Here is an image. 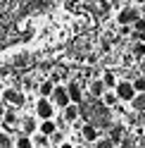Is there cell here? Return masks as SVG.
<instances>
[{"label": "cell", "instance_id": "cell-11", "mask_svg": "<svg viewBox=\"0 0 145 148\" xmlns=\"http://www.w3.org/2000/svg\"><path fill=\"white\" fill-rule=\"evenodd\" d=\"M131 105H133L136 112H145V93H138V96L131 100Z\"/></svg>", "mask_w": 145, "mask_h": 148}, {"label": "cell", "instance_id": "cell-3", "mask_svg": "<svg viewBox=\"0 0 145 148\" xmlns=\"http://www.w3.org/2000/svg\"><path fill=\"white\" fill-rule=\"evenodd\" d=\"M52 110H55V105L50 103V98H41L36 103V115L41 119H52Z\"/></svg>", "mask_w": 145, "mask_h": 148}, {"label": "cell", "instance_id": "cell-4", "mask_svg": "<svg viewBox=\"0 0 145 148\" xmlns=\"http://www.w3.org/2000/svg\"><path fill=\"white\" fill-rule=\"evenodd\" d=\"M3 98H5V103H7V105H12V108H19V105H24V96H22V91L7 88L5 93H3Z\"/></svg>", "mask_w": 145, "mask_h": 148}, {"label": "cell", "instance_id": "cell-10", "mask_svg": "<svg viewBox=\"0 0 145 148\" xmlns=\"http://www.w3.org/2000/svg\"><path fill=\"white\" fill-rule=\"evenodd\" d=\"M100 81H102V86H105V88H117V84H119V81H117V77H114L112 72H105Z\"/></svg>", "mask_w": 145, "mask_h": 148}, {"label": "cell", "instance_id": "cell-29", "mask_svg": "<svg viewBox=\"0 0 145 148\" xmlns=\"http://www.w3.org/2000/svg\"><path fill=\"white\" fill-rule=\"evenodd\" d=\"M74 148H81V146H74Z\"/></svg>", "mask_w": 145, "mask_h": 148}, {"label": "cell", "instance_id": "cell-9", "mask_svg": "<svg viewBox=\"0 0 145 148\" xmlns=\"http://www.w3.org/2000/svg\"><path fill=\"white\" fill-rule=\"evenodd\" d=\"M88 91H90V96H95V98L105 96V86H102V81H90V84H88Z\"/></svg>", "mask_w": 145, "mask_h": 148}, {"label": "cell", "instance_id": "cell-19", "mask_svg": "<svg viewBox=\"0 0 145 148\" xmlns=\"http://www.w3.org/2000/svg\"><path fill=\"white\" fill-rule=\"evenodd\" d=\"M131 84H133V88H136V91L145 93V79H143V77H140V79H136V81H131Z\"/></svg>", "mask_w": 145, "mask_h": 148}, {"label": "cell", "instance_id": "cell-13", "mask_svg": "<svg viewBox=\"0 0 145 148\" xmlns=\"http://www.w3.org/2000/svg\"><path fill=\"white\" fill-rule=\"evenodd\" d=\"M14 148H33V141H31V138L29 136H19V138H17V143H14Z\"/></svg>", "mask_w": 145, "mask_h": 148}, {"label": "cell", "instance_id": "cell-20", "mask_svg": "<svg viewBox=\"0 0 145 148\" xmlns=\"http://www.w3.org/2000/svg\"><path fill=\"white\" fill-rule=\"evenodd\" d=\"M133 31H138V34H145V17H140V19L133 24Z\"/></svg>", "mask_w": 145, "mask_h": 148}, {"label": "cell", "instance_id": "cell-14", "mask_svg": "<svg viewBox=\"0 0 145 148\" xmlns=\"http://www.w3.org/2000/svg\"><path fill=\"white\" fill-rule=\"evenodd\" d=\"M117 100H119V98H117V93H105V96H102V105H105V108H112Z\"/></svg>", "mask_w": 145, "mask_h": 148}, {"label": "cell", "instance_id": "cell-8", "mask_svg": "<svg viewBox=\"0 0 145 148\" xmlns=\"http://www.w3.org/2000/svg\"><path fill=\"white\" fill-rule=\"evenodd\" d=\"M79 112H81V108L74 105V103H69V105L64 108V119H67V122H74V119L79 117Z\"/></svg>", "mask_w": 145, "mask_h": 148}, {"label": "cell", "instance_id": "cell-12", "mask_svg": "<svg viewBox=\"0 0 145 148\" xmlns=\"http://www.w3.org/2000/svg\"><path fill=\"white\" fill-rule=\"evenodd\" d=\"M52 88H55V86H52V81H43V84L38 86V91H41V96H43V98L52 96Z\"/></svg>", "mask_w": 145, "mask_h": 148}, {"label": "cell", "instance_id": "cell-5", "mask_svg": "<svg viewBox=\"0 0 145 148\" xmlns=\"http://www.w3.org/2000/svg\"><path fill=\"white\" fill-rule=\"evenodd\" d=\"M67 93H69V100H71L74 105H79L81 98H83V93H81V86L76 84V81H71V84L67 86Z\"/></svg>", "mask_w": 145, "mask_h": 148}, {"label": "cell", "instance_id": "cell-7", "mask_svg": "<svg viewBox=\"0 0 145 148\" xmlns=\"http://www.w3.org/2000/svg\"><path fill=\"white\" fill-rule=\"evenodd\" d=\"M55 132H57V124L52 122V119H43L41 122V134L43 136H52Z\"/></svg>", "mask_w": 145, "mask_h": 148}, {"label": "cell", "instance_id": "cell-27", "mask_svg": "<svg viewBox=\"0 0 145 148\" xmlns=\"http://www.w3.org/2000/svg\"><path fill=\"white\" fill-rule=\"evenodd\" d=\"M140 14H143V17H145V5H143V10H140Z\"/></svg>", "mask_w": 145, "mask_h": 148}, {"label": "cell", "instance_id": "cell-16", "mask_svg": "<svg viewBox=\"0 0 145 148\" xmlns=\"http://www.w3.org/2000/svg\"><path fill=\"white\" fill-rule=\"evenodd\" d=\"M5 124H7V129H14L17 127V115L14 112H7L5 115Z\"/></svg>", "mask_w": 145, "mask_h": 148}, {"label": "cell", "instance_id": "cell-15", "mask_svg": "<svg viewBox=\"0 0 145 148\" xmlns=\"http://www.w3.org/2000/svg\"><path fill=\"white\" fill-rule=\"evenodd\" d=\"M22 129H24V136H29V134L33 132V129H36V122H33L31 117H29V119H24V124H22Z\"/></svg>", "mask_w": 145, "mask_h": 148}, {"label": "cell", "instance_id": "cell-25", "mask_svg": "<svg viewBox=\"0 0 145 148\" xmlns=\"http://www.w3.org/2000/svg\"><path fill=\"white\" fill-rule=\"evenodd\" d=\"M60 148H74V146H71V143H69V141H64V143H62V146H60Z\"/></svg>", "mask_w": 145, "mask_h": 148}, {"label": "cell", "instance_id": "cell-21", "mask_svg": "<svg viewBox=\"0 0 145 148\" xmlns=\"http://www.w3.org/2000/svg\"><path fill=\"white\" fill-rule=\"evenodd\" d=\"M95 143H98V148H112V146H114V143L110 141V138H98Z\"/></svg>", "mask_w": 145, "mask_h": 148}, {"label": "cell", "instance_id": "cell-2", "mask_svg": "<svg viewBox=\"0 0 145 148\" xmlns=\"http://www.w3.org/2000/svg\"><path fill=\"white\" fill-rule=\"evenodd\" d=\"M114 93H117V98H119V100H129V103H131V100L136 98V88H133L131 81H119Z\"/></svg>", "mask_w": 145, "mask_h": 148}, {"label": "cell", "instance_id": "cell-17", "mask_svg": "<svg viewBox=\"0 0 145 148\" xmlns=\"http://www.w3.org/2000/svg\"><path fill=\"white\" fill-rule=\"evenodd\" d=\"M0 148H12V138L5 132H0Z\"/></svg>", "mask_w": 145, "mask_h": 148}, {"label": "cell", "instance_id": "cell-28", "mask_svg": "<svg viewBox=\"0 0 145 148\" xmlns=\"http://www.w3.org/2000/svg\"><path fill=\"white\" fill-rule=\"evenodd\" d=\"M90 3H98V0H90Z\"/></svg>", "mask_w": 145, "mask_h": 148}, {"label": "cell", "instance_id": "cell-26", "mask_svg": "<svg viewBox=\"0 0 145 148\" xmlns=\"http://www.w3.org/2000/svg\"><path fill=\"white\" fill-rule=\"evenodd\" d=\"M136 3H138V5H145V0H136Z\"/></svg>", "mask_w": 145, "mask_h": 148}, {"label": "cell", "instance_id": "cell-18", "mask_svg": "<svg viewBox=\"0 0 145 148\" xmlns=\"http://www.w3.org/2000/svg\"><path fill=\"white\" fill-rule=\"evenodd\" d=\"M133 55H136V58H143V55H145V43H136L133 45Z\"/></svg>", "mask_w": 145, "mask_h": 148}, {"label": "cell", "instance_id": "cell-6", "mask_svg": "<svg viewBox=\"0 0 145 148\" xmlns=\"http://www.w3.org/2000/svg\"><path fill=\"white\" fill-rule=\"evenodd\" d=\"M81 136H83L86 141H98V129L93 124H83L81 127Z\"/></svg>", "mask_w": 145, "mask_h": 148}, {"label": "cell", "instance_id": "cell-23", "mask_svg": "<svg viewBox=\"0 0 145 148\" xmlns=\"http://www.w3.org/2000/svg\"><path fill=\"white\" fill-rule=\"evenodd\" d=\"M121 148H133V138H131V136L121 138Z\"/></svg>", "mask_w": 145, "mask_h": 148}, {"label": "cell", "instance_id": "cell-24", "mask_svg": "<svg viewBox=\"0 0 145 148\" xmlns=\"http://www.w3.org/2000/svg\"><path fill=\"white\" fill-rule=\"evenodd\" d=\"M50 138H52V143H64V141H62V134H60V132H55Z\"/></svg>", "mask_w": 145, "mask_h": 148}, {"label": "cell", "instance_id": "cell-22", "mask_svg": "<svg viewBox=\"0 0 145 148\" xmlns=\"http://www.w3.org/2000/svg\"><path fill=\"white\" fill-rule=\"evenodd\" d=\"M45 143H48V136H43V134L33 138V146H45Z\"/></svg>", "mask_w": 145, "mask_h": 148}, {"label": "cell", "instance_id": "cell-1", "mask_svg": "<svg viewBox=\"0 0 145 148\" xmlns=\"http://www.w3.org/2000/svg\"><path fill=\"white\" fill-rule=\"evenodd\" d=\"M50 103L57 105V108H67V105L71 103L67 88H64V86H55V88H52V96H50Z\"/></svg>", "mask_w": 145, "mask_h": 148}]
</instances>
